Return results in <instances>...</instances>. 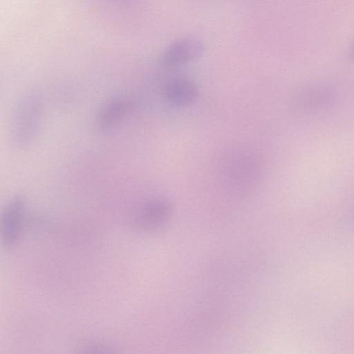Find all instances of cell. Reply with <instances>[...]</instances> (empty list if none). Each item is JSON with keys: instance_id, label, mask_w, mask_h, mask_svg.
<instances>
[{"instance_id": "8", "label": "cell", "mask_w": 354, "mask_h": 354, "mask_svg": "<svg viewBox=\"0 0 354 354\" xmlns=\"http://www.w3.org/2000/svg\"><path fill=\"white\" fill-rule=\"evenodd\" d=\"M164 95L169 104L178 107H185L191 105L196 100L198 89L192 80L178 77L166 84Z\"/></svg>"}, {"instance_id": "9", "label": "cell", "mask_w": 354, "mask_h": 354, "mask_svg": "<svg viewBox=\"0 0 354 354\" xmlns=\"http://www.w3.org/2000/svg\"><path fill=\"white\" fill-rule=\"evenodd\" d=\"M351 55H352L353 58L354 59V48L352 50V54Z\"/></svg>"}, {"instance_id": "4", "label": "cell", "mask_w": 354, "mask_h": 354, "mask_svg": "<svg viewBox=\"0 0 354 354\" xmlns=\"http://www.w3.org/2000/svg\"><path fill=\"white\" fill-rule=\"evenodd\" d=\"M173 211V205L168 199L151 198L140 204L135 212L133 223L142 230L156 229L169 220Z\"/></svg>"}, {"instance_id": "7", "label": "cell", "mask_w": 354, "mask_h": 354, "mask_svg": "<svg viewBox=\"0 0 354 354\" xmlns=\"http://www.w3.org/2000/svg\"><path fill=\"white\" fill-rule=\"evenodd\" d=\"M334 93L325 87H310L299 91L294 97L295 108L303 112H315L329 107L334 99Z\"/></svg>"}, {"instance_id": "5", "label": "cell", "mask_w": 354, "mask_h": 354, "mask_svg": "<svg viewBox=\"0 0 354 354\" xmlns=\"http://www.w3.org/2000/svg\"><path fill=\"white\" fill-rule=\"evenodd\" d=\"M204 44L195 37H184L170 44L161 55L159 64L170 68L193 61L203 53Z\"/></svg>"}, {"instance_id": "1", "label": "cell", "mask_w": 354, "mask_h": 354, "mask_svg": "<svg viewBox=\"0 0 354 354\" xmlns=\"http://www.w3.org/2000/svg\"><path fill=\"white\" fill-rule=\"evenodd\" d=\"M43 104L36 93H27L17 104L11 119L9 140L11 147L21 151L36 139L41 124Z\"/></svg>"}, {"instance_id": "6", "label": "cell", "mask_w": 354, "mask_h": 354, "mask_svg": "<svg viewBox=\"0 0 354 354\" xmlns=\"http://www.w3.org/2000/svg\"><path fill=\"white\" fill-rule=\"evenodd\" d=\"M133 106L132 100L118 96L107 100L100 109L96 125L100 131L107 132L120 124Z\"/></svg>"}, {"instance_id": "3", "label": "cell", "mask_w": 354, "mask_h": 354, "mask_svg": "<svg viewBox=\"0 0 354 354\" xmlns=\"http://www.w3.org/2000/svg\"><path fill=\"white\" fill-rule=\"evenodd\" d=\"M26 211V198L19 194L6 205L1 218V238L5 247H12L20 238Z\"/></svg>"}, {"instance_id": "2", "label": "cell", "mask_w": 354, "mask_h": 354, "mask_svg": "<svg viewBox=\"0 0 354 354\" xmlns=\"http://www.w3.org/2000/svg\"><path fill=\"white\" fill-rule=\"evenodd\" d=\"M219 176L232 188L244 189L259 183L262 162L252 150L238 148L227 152L219 162Z\"/></svg>"}]
</instances>
